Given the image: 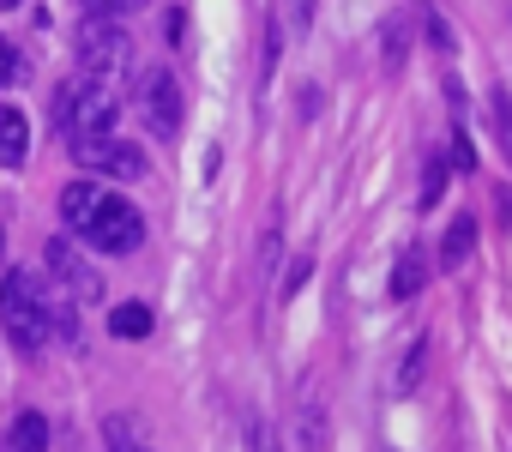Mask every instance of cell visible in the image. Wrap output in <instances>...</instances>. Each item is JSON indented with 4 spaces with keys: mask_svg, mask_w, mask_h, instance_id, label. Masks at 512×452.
<instances>
[{
    "mask_svg": "<svg viewBox=\"0 0 512 452\" xmlns=\"http://www.w3.org/2000/svg\"><path fill=\"white\" fill-rule=\"evenodd\" d=\"M422 284H428V260H422L416 248H404V254H398V266H392V278H386L392 302H416V296H422Z\"/></svg>",
    "mask_w": 512,
    "mask_h": 452,
    "instance_id": "10",
    "label": "cell"
},
{
    "mask_svg": "<svg viewBox=\"0 0 512 452\" xmlns=\"http://www.w3.org/2000/svg\"><path fill=\"white\" fill-rule=\"evenodd\" d=\"M488 133H494V151L512 163V91H488Z\"/></svg>",
    "mask_w": 512,
    "mask_h": 452,
    "instance_id": "12",
    "label": "cell"
},
{
    "mask_svg": "<svg viewBox=\"0 0 512 452\" xmlns=\"http://www.w3.org/2000/svg\"><path fill=\"white\" fill-rule=\"evenodd\" d=\"M13 446L43 452V446H49V422H43V416H19V422H13Z\"/></svg>",
    "mask_w": 512,
    "mask_h": 452,
    "instance_id": "15",
    "label": "cell"
},
{
    "mask_svg": "<svg viewBox=\"0 0 512 452\" xmlns=\"http://www.w3.org/2000/svg\"><path fill=\"white\" fill-rule=\"evenodd\" d=\"M97 254H109V260H127V254H139V242H145V217H139V205H127L121 193H103V205L91 211V223L79 230Z\"/></svg>",
    "mask_w": 512,
    "mask_h": 452,
    "instance_id": "4",
    "label": "cell"
},
{
    "mask_svg": "<svg viewBox=\"0 0 512 452\" xmlns=\"http://www.w3.org/2000/svg\"><path fill=\"white\" fill-rule=\"evenodd\" d=\"M25 157H31V121H25V109L0 103V169H19Z\"/></svg>",
    "mask_w": 512,
    "mask_h": 452,
    "instance_id": "8",
    "label": "cell"
},
{
    "mask_svg": "<svg viewBox=\"0 0 512 452\" xmlns=\"http://www.w3.org/2000/svg\"><path fill=\"white\" fill-rule=\"evenodd\" d=\"M13 79H19V49L0 37V85H13Z\"/></svg>",
    "mask_w": 512,
    "mask_h": 452,
    "instance_id": "19",
    "label": "cell"
},
{
    "mask_svg": "<svg viewBox=\"0 0 512 452\" xmlns=\"http://www.w3.org/2000/svg\"><path fill=\"white\" fill-rule=\"evenodd\" d=\"M0 332L13 338V350L43 356L55 338V290L37 272H0Z\"/></svg>",
    "mask_w": 512,
    "mask_h": 452,
    "instance_id": "1",
    "label": "cell"
},
{
    "mask_svg": "<svg viewBox=\"0 0 512 452\" xmlns=\"http://www.w3.org/2000/svg\"><path fill=\"white\" fill-rule=\"evenodd\" d=\"M0 254H7V230H0Z\"/></svg>",
    "mask_w": 512,
    "mask_h": 452,
    "instance_id": "22",
    "label": "cell"
},
{
    "mask_svg": "<svg viewBox=\"0 0 512 452\" xmlns=\"http://www.w3.org/2000/svg\"><path fill=\"white\" fill-rule=\"evenodd\" d=\"M115 121H121V103H115V85L109 79H67L55 85V127L73 139V145H97V139H115Z\"/></svg>",
    "mask_w": 512,
    "mask_h": 452,
    "instance_id": "2",
    "label": "cell"
},
{
    "mask_svg": "<svg viewBox=\"0 0 512 452\" xmlns=\"http://www.w3.org/2000/svg\"><path fill=\"white\" fill-rule=\"evenodd\" d=\"M0 7H7V13H13V7H19V0H0Z\"/></svg>",
    "mask_w": 512,
    "mask_h": 452,
    "instance_id": "21",
    "label": "cell"
},
{
    "mask_svg": "<svg viewBox=\"0 0 512 452\" xmlns=\"http://www.w3.org/2000/svg\"><path fill=\"white\" fill-rule=\"evenodd\" d=\"M422 368H428V338H416V344H410L404 374H392V392H398V398H410V392H416V380H422Z\"/></svg>",
    "mask_w": 512,
    "mask_h": 452,
    "instance_id": "14",
    "label": "cell"
},
{
    "mask_svg": "<svg viewBox=\"0 0 512 452\" xmlns=\"http://www.w3.org/2000/svg\"><path fill=\"white\" fill-rule=\"evenodd\" d=\"M103 440H127V446H139V428H133L127 416H109V422H103Z\"/></svg>",
    "mask_w": 512,
    "mask_h": 452,
    "instance_id": "18",
    "label": "cell"
},
{
    "mask_svg": "<svg viewBox=\"0 0 512 452\" xmlns=\"http://www.w3.org/2000/svg\"><path fill=\"white\" fill-rule=\"evenodd\" d=\"M109 332H115V338H145V332H151V302H121V308H109Z\"/></svg>",
    "mask_w": 512,
    "mask_h": 452,
    "instance_id": "13",
    "label": "cell"
},
{
    "mask_svg": "<svg viewBox=\"0 0 512 452\" xmlns=\"http://www.w3.org/2000/svg\"><path fill=\"white\" fill-rule=\"evenodd\" d=\"M73 157L85 169H109L115 181H139L145 175V151L127 145V139H97V145H73Z\"/></svg>",
    "mask_w": 512,
    "mask_h": 452,
    "instance_id": "6",
    "label": "cell"
},
{
    "mask_svg": "<svg viewBox=\"0 0 512 452\" xmlns=\"http://www.w3.org/2000/svg\"><path fill=\"white\" fill-rule=\"evenodd\" d=\"M133 109H139V121L157 133V139H175L181 133V79L163 67V61H151L145 73H139V85H133Z\"/></svg>",
    "mask_w": 512,
    "mask_h": 452,
    "instance_id": "5",
    "label": "cell"
},
{
    "mask_svg": "<svg viewBox=\"0 0 512 452\" xmlns=\"http://www.w3.org/2000/svg\"><path fill=\"white\" fill-rule=\"evenodd\" d=\"M470 254H476V217H464V211H458V217L446 223V236H440V266H446V272H458Z\"/></svg>",
    "mask_w": 512,
    "mask_h": 452,
    "instance_id": "11",
    "label": "cell"
},
{
    "mask_svg": "<svg viewBox=\"0 0 512 452\" xmlns=\"http://www.w3.org/2000/svg\"><path fill=\"white\" fill-rule=\"evenodd\" d=\"M73 61H79V73L115 85V79L127 73V61H133V37H127V25H121L115 13H91V19H79V31H73Z\"/></svg>",
    "mask_w": 512,
    "mask_h": 452,
    "instance_id": "3",
    "label": "cell"
},
{
    "mask_svg": "<svg viewBox=\"0 0 512 452\" xmlns=\"http://www.w3.org/2000/svg\"><path fill=\"white\" fill-rule=\"evenodd\" d=\"M440 187H446V157H428V175H422V211L440 205Z\"/></svg>",
    "mask_w": 512,
    "mask_h": 452,
    "instance_id": "16",
    "label": "cell"
},
{
    "mask_svg": "<svg viewBox=\"0 0 512 452\" xmlns=\"http://www.w3.org/2000/svg\"><path fill=\"white\" fill-rule=\"evenodd\" d=\"M43 254H49V272L61 278V290H67L73 302H97V296H103L97 272H91V266L79 260V248H73V242H61V236H55V242H49Z\"/></svg>",
    "mask_w": 512,
    "mask_h": 452,
    "instance_id": "7",
    "label": "cell"
},
{
    "mask_svg": "<svg viewBox=\"0 0 512 452\" xmlns=\"http://www.w3.org/2000/svg\"><path fill=\"white\" fill-rule=\"evenodd\" d=\"M103 193H109V187H97V181H67V187H61V223H67V230H85L91 211L103 205Z\"/></svg>",
    "mask_w": 512,
    "mask_h": 452,
    "instance_id": "9",
    "label": "cell"
},
{
    "mask_svg": "<svg viewBox=\"0 0 512 452\" xmlns=\"http://www.w3.org/2000/svg\"><path fill=\"white\" fill-rule=\"evenodd\" d=\"M139 7H151V0H91V13H139Z\"/></svg>",
    "mask_w": 512,
    "mask_h": 452,
    "instance_id": "20",
    "label": "cell"
},
{
    "mask_svg": "<svg viewBox=\"0 0 512 452\" xmlns=\"http://www.w3.org/2000/svg\"><path fill=\"white\" fill-rule=\"evenodd\" d=\"M284 25H290L296 37H308V31H314V0H284Z\"/></svg>",
    "mask_w": 512,
    "mask_h": 452,
    "instance_id": "17",
    "label": "cell"
}]
</instances>
